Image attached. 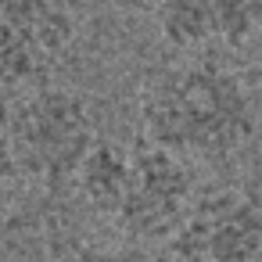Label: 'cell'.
<instances>
[{
    "label": "cell",
    "mask_w": 262,
    "mask_h": 262,
    "mask_svg": "<svg viewBox=\"0 0 262 262\" xmlns=\"http://www.w3.org/2000/svg\"><path fill=\"white\" fill-rule=\"evenodd\" d=\"M76 15L61 0H0V97L47 86L76 51Z\"/></svg>",
    "instance_id": "cell-4"
},
{
    "label": "cell",
    "mask_w": 262,
    "mask_h": 262,
    "mask_svg": "<svg viewBox=\"0 0 262 262\" xmlns=\"http://www.w3.org/2000/svg\"><path fill=\"white\" fill-rule=\"evenodd\" d=\"M194 201L198 180L190 162L140 137L129 144L126 183L108 219L133 241H172Z\"/></svg>",
    "instance_id": "cell-3"
},
{
    "label": "cell",
    "mask_w": 262,
    "mask_h": 262,
    "mask_svg": "<svg viewBox=\"0 0 262 262\" xmlns=\"http://www.w3.org/2000/svg\"><path fill=\"white\" fill-rule=\"evenodd\" d=\"M162 43L183 54L244 47L262 33V0H147Z\"/></svg>",
    "instance_id": "cell-6"
},
{
    "label": "cell",
    "mask_w": 262,
    "mask_h": 262,
    "mask_svg": "<svg viewBox=\"0 0 262 262\" xmlns=\"http://www.w3.org/2000/svg\"><path fill=\"white\" fill-rule=\"evenodd\" d=\"M140 137L180 158H230L262 126V104L241 72L194 54L147 76L140 90Z\"/></svg>",
    "instance_id": "cell-1"
},
{
    "label": "cell",
    "mask_w": 262,
    "mask_h": 262,
    "mask_svg": "<svg viewBox=\"0 0 262 262\" xmlns=\"http://www.w3.org/2000/svg\"><path fill=\"white\" fill-rule=\"evenodd\" d=\"M97 140V119L86 97L69 86L47 83L11 101V147L18 172L43 187L76 180Z\"/></svg>",
    "instance_id": "cell-2"
},
{
    "label": "cell",
    "mask_w": 262,
    "mask_h": 262,
    "mask_svg": "<svg viewBox=\"0 0 262 262\" xmlns=\"http://www.w3.org/2000/svg\"><path fill=\"white\" fill-rule=\"evenodd\" d=\"M18 176L15 147H11V104L0 97V187Z\"/></svg>",
    "instance_id": "cell-7"
},
{
    "label": "cell",
    "mask_w": 262,
    "mask_h": 262,
    "mask_svg": "<svg viewBox=\"0 0 262 262\" xmlns=\"http://www.w3.org/2000/svg\"><path fill=\"white\" fill-rule=\"evenodd\" d=\"M169 251L176 262H262V201L237 187L201 194Z\"/></svg>",
    "instance_id": "cell-5"
}]
</instances>
